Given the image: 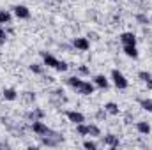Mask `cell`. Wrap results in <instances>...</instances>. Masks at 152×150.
Segmentation results:
<instances>
[{"mask_svg":"<svg viewBox=\"0 0 152 150\" xmlns=\"http://www.w3.org/2000/svg\"><path fill=\"white\" fill-rule=\"evenodd\" d=\"M112 79H113V85L117 88H120V90H124V88H127V79H126V76L122 74L118 69H113L112 71Z\"/></svg>","mask_w":152,"mask_h":150,"instance_id":"obj_1","label":"cell"},{"mask_svg":"<svg viewBox=\"0 0 152 150\" xmlns=\"http://www.w3.org/2000/svg\"><path fill=\"white\" fill-rule=\"evenodd\" d=\"M41 140H42V145H46V147H57V145L62 141V136L51 131L50 134H46V136H41Z\"/></svg>","mask_w":152,"mask_h":150,"instance_id":"obj_2","label":"cell"},{"mask_svg":"<svg viewBox=\"0 0 152 150\" xmlns=\"http://www.w3.org/2000/svg\"><path fill=\"white\" fill-rule=\"evenodd\" d=\"M32 131H34L37 136H46V134L51 133V129H50L42 120H34V122H32Z\"/></svg>","mask_w":152,"mask_h":150,"instance_id":"obj_3","label":"cell"},{"mask_svg":"<svg viewBox=\"0 0 152 150\" xmlns=\"http://www.w3.org/2000/svg\"><path fill=\"white\" fill-rule=\"evenodd\" d=\"M94 90H96V85H94V83L83 81L76 92H78V94H81V95H92V94H94Z\"/></svg>","mask_w":152,"mask_h":150,"instance_id":"obj_4","label":"cell"},{"mask_svg":"<svg viewBox=\"0 0 152 150\" xmlns=\"http://www.w3.org/2000/svg\"><path fill=\"white\" fill-rule=\"evenodd\" d=\"M120 42L124 46H136V36L133 32H124L120 36Z\"/></svg>","mask_w":152,"mask_h":150,"instance_id":"obj_5","label":"cell"},{"mask_svg":"<svg viewBox=\"0 0 152 150\" xmlns=\"http://www.w3.org/2000/svg\"><path fill=\"white\" fill-rule=\"evenodd\" d=\"M73 46H75L76 50H80V51H87L90 48V42H88L87 37H76L73 41Z\"/></svg>","mask_w":152,"mask_h":150,"instance_id":"obj_6","label":"cell"},{"mask_svg":"<svg viewBox=\"0 0 152 150\" xmlns=\"http://www.w3.org/2000/svg\"><path fill=\"white\" fill-rule=\"evenodd\" d=\"M12 9H14V14H16L20 20H27V18H30V11H28L27 5H14Z\"/></svg>","mask_w":152,"mask_h":150,"instance_id":"obj_7","label":"cell"},{"mask_svg":"<svg viewBox=\"0 0 152 150\" xmlns=\"http://www.w3.org/2000/svg\"><path fill=\"white\" fill-rule=\"evenodd\" d=\"M103 143H104L106 147H110V149H117V147L120 145L118 136H115V134H106V136H103Z\"/></svg>","mask_w":152,"mask_h":150,"instance_id":"obj_8","label":"cell"},{"mask_svg":"<svg viewBox=\"0 0 152 150\" xmlns=\"http://www.w3.org/2000/svg\"><path fill=\"white\" fill-rule=\"evenodd\" d=\"M41 57H42V62H44V66H48V67H57V64H58V60L53 57V55H50V53H46V51H41Z\"/></svg>","mask_w":152,"mask_h":150,"instance_id":"obj_9","label":"cell"},{"mask_svg":"<svg viewBox=\"0 0 152 150\" xmlns=\"http://www.w3.org/2000/svg\"><path fill=\"white\" fill-rule=\"evenodd\" d=\"M67 118H69V122H73V124H81V122H85V115L80 111H67Z\"/></svg>","mask_w":152,"mask_h":150,"instance_id":"obj_10","label":"cell"},{"mask_svg":"<svg viewBox=\"0 0 152 150\" xmlns=\"http://www.w3.org/2000/svg\"><path fill=\"white\" fill-rule=\"evenodd\" d=\"M94 85L96 87H99V88H103V90H106L108 88V79H106V76H103V74H97L96 78H94Z\"/></svg>","mask_w":152,"mask_h":150,"instance_id":"obj_11","label":"cell"},{"mask_svg":"<svg viewBox=\"0 0 152 150\" xmlns=\"http://www.w3.org/2000/svg\"><path fill=\"white\" fill-rule=\"evenodd\" d=\"M27 118H30L32 122H34V120H42V118H44V111L39 110V108H36V110H32L30 113H27Z\"/></svg>","mask_w":152,"mask_h":150,"instance_id":"obj_12","label":"cell"},{"mask_svg":"<svg viewBox=\"0 0 152 150\" xmlns=\"http://www.w3.org/2000/svg\"><path fill=\"white\" fill-rule=\"evenodd\" d=\"M104 111L110 113V115H118V113H120V108H118V104H115V103H106V104H104Z\"/></svg>","mask_w":152,"mask_h":150,"instance_id":"obj_13","label":"cell"},{"mask_svg":"<svg viewBox=\"0 0 152 150\" xmlns=\"http://www.w3.org/2000/svg\"><path fill=\"white\" fill-rule=\"evenodd\" d=\"M136 129L140 134H149L151 133V125L147 122H136Z\"/></svg>","mask_w":152,"mask_h":150,"instance_id":"obj_14","label":"cell"},{"mask_svg":"<svg viewBox=\"0 0 152 150\" xmlns=\"http://www.w3.org/2000/svg\"><path fill=\"white\" fill-rule=\"evenodd\" d=\"M81 83H83V79H80L78 76H71V78H67V85H69V87H73L75 90L80 88V85H81Z\"/></svg>","mask_w":152,"mask_h":150,"instance_id":"obj_15","label":"cell"},{"mask_svg":"<svg viewBox=\"0 0 152 150\" xmlns=\"http://www.w3.org/2000/svg\"><path fill=\"white\" fill-rule=\"evenodd\" d=\"M124 53L131 58H138V50L136 46H124Z\"/></svg>","mask_w":152,"mask_h":150,"instance_id":"obj_16","label":"cell"},{"mask_svg":"<svg viewBox=\"0 0 152 150\" xmlns=\"http://www.w3.org/2000/svg\"><path fill=\"white\" fill-rule=\"evenodd\" d=\"M16 97H18V94H16L14 88H5V90H4V99H5V101H14Z\"/></svg>","mask_w":152,"mask_h":150,"instance_id":"obj_17","label":"cell"},{"mask_svg":"<svg viewBox=\"0 0 152 150\" xmlns=\"http://www.w3.org/2000/svg\"><path fill=\"white\" fill-rule=\"evenodd\" d=\"M7 23H11V12L0 11V27L2 25H7Z\"/></svg>","mask_w":152,"mask_h":150,"instance_id":"obj_18","label":"cell"},{"mask_svg":"<svg viewBox=\"0 0 152 150\" xmlns=\"http://www.w3.org/2000/svg\"><path fill=\"white\" fill-rule=\"evenodd\" d=\"M88 127V134L90 136H94V138H97V136H101V129L97 127V125H94V124H90V125H87Z\"/></svg>","mask_w":152,"mask_h":150,"instance_id":"obj_19","label":"cell"},{"mask_svg":"<svg viewBox=\"0 0 152 150\" xmlns=\"http://www.w3.org/2000/svg\"><path fill=\"white\" fill-rule=\"evenodd\" d=\"M140 106H142L145 111L152 113V99H142V101H140Z\"/></svg>","mask_w":152,"mask_h":150,"instance_id":"obj_20","label":"cell"},{"mask_svg":"<svg viewBox=\"0 0 152 150\" xmlns=\"http://www.w3.org/2000/svg\"><path fill=\"white\" fill-rule=\"evenodd\" d=\"M76 131H78V134L80 136H87L88 134V127L81 122V124H76Z\"/></svg>","mask_w":152,"mask_h":150,"instance_id":"obj_21","label":"cell"},{"mask_svg":"<svg viewBox=\"0 0 152 150\" xmlns=\"http://www.w3.org/2000/svg\"><path fill=\"white\" fill-rule=\"evenodd\" d=\"M83 149L96 150V149H97V143H96V141H92V140H87V141H83Z\"/></svg>","mask_w":152,"mask_h":150,"instance_id":"obj_22","label":"cell"},{"mask_svg":"<svg viewBox=\"0 0 152 150\" xmlns=\"http://www.w3.org/2000/svg\"><path fill=\"white\" fill-rule=\"evenodd\" d=\"M67 67H69V66H67L66 62H60V60H58V64H57V67H55V69H57L58 73H66V71H67Z\"/></svg>","mask_w":152,"mask_h":150,"instance_id":"obj_23","label":"cell"},{"mask_svg":"<svg viewBox=\"0 0 152 150\" xmlns=\"http://www.w3.org/2000/svg\"><path fill=\"white\" fill-rule=\"evenodd\" d=\"M138 78H140L142 81H149L152 76H151V73H147V71H140V73H138Z\"/></svg>","mask_w":152,"mask_h":150,"instance_id":"obj_24","label":"cell"},{"mask_svg":"<svg viewBox=\"0 0 152 150\" xmlns=\"http://www.w3.org/2000/svg\"><path fill=\"white\" fill-rule=\"evenodd\" d=\"M136 21L142 23V25H147V23H149V18H147L145 14H136Z\"/></svg>","mask_w":152,"mask_h":150,"instance_id":"obj_25","label":"cell"},{"mask_svg":"<svg viewBox=\"0 0 152 150\" xmlns=\"http://www.w3.org/2000/svg\"><path fill=\"white\" fill-rule=\"evenodd\" d=\"M28 69H30L34 74H41V73H42V67H41V66H37V64H32Z\"/></svg>","mask_w":152,"mask_h":150,"instance_id":"obj_26","label":"cell"},{"mask_svg":"<svg viewBox=\"0 0 152 150\" xmlns=\"http://www.w3.org/2000/svg\"><path fill=\"white\" fill-rule=\"evenodd\" d=\"M23 97H25V101H28V103L36 101V95H34L32 92H25V94H23Z\"/></svg>","mask_w":152,"mask_h":150,"instance_id":"obj_27","label":"cell"},{"mask_svg":"<svg viewBox=\"0 0 152 150\" xmlns=\"http://www.w3.org/2000/svg\"><path fill=\"white\" fill-rule=\"evenodd\" d=\"M78 73H80L81 76H87L90 71H88V67H87V66H80V67H78Z\"/></svg>","mask_w":152,"mask_h":150,"instance_id":"obj_28","label":"cell"},{"mask_svg":"<svg viewBox=\"0 0 152 150\" xmlns=\"http://www.w3.org/2000/svg\"><path fill=\"white\" fill-rule=\"evenodd\" d=\"M5 39H7V32L0 27V44H4V42H5Z\"/></svg>","mask_w":152,"mask_h":150,"instance_id":"obj_29","label":"cell"},{"mask_svg":"<svg viewBox=\"0 0 152 150\" xmlns=\"http://www.w3.org/2000/svg\"><path fill=\"white\" fill-rule=\"evenodd\" d=\"M145 83H147V87H149V88H152V78L149 79V81H145Z\"/></svg>","mask_w":152,"mask_h":150,"instance_id":"obj_30","label":"cell"}]
</instances>
